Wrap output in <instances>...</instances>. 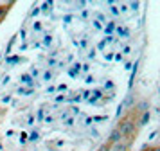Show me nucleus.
<instances>
[{
	"label": "nucleus",
	"instance_id": "f257e3e1",
	"mask_svg": "<svg viewBox=\"0 0 160 151\" xmlns=\"http://www.w3.org/2000/svg\"><path fill=\"white\" fill-rule=\"evenodd\" d=\"M133 129H135V126H133V122L131 121H122L121 122V126L117 128V131L121 133V137H128L133 133Z\"/></svg>",
	"mask_w": 160,
	"mask_h": 151
},
{
	"label": "nucleus",
	"instance_id": "f03ea898",
	"mask_svg": "<svg viewBox=\"0 0 160 151\" xmlns=\"http://www.w3.org/2000/svg\"><path fill=\"white\" fill-rule=\"evenodd\" d=\"M115 33L121 36V38H128V36H130V29L128 27H115Z\"/></svg>",
	"mask_w": 160,
	"mask_h": 151
},
{
	"label": "nucleus",
	"instance_id": "7ed1b4c3",
	"mask_svg": "<svg viewBox=\"0 0 160 151\" xmlns=\"http://www.w3.org/2000/svg\"><path fill=\"white\" fill-rule=\"evenodd\" d=\"M101 95H102V90H94V95H90V99H88V103H90V104H94V103H97Z\"/></svg>",
	"mask_w": 160,
	"mask_h": 151
},
{
	"label": "nucleus",
	"instance_id": "20e7f679",
	"mask_svg": "<svg viewBox=\"0 0 160 151\" xmlns=\"http://www.w3.org/2000/svg\"><path fill=\"white\" fill-rule=\"evenodd\" d=\"M22 83H25V85L32 86V85H34V79L31 78V74H23V76H22Z\"/></svg>",
	"mask_w": 160,
	"mask_h": 151
},
{
	"label": "nucleus",
	"instance_id": "39448f33",
	"mask_svg": "<svg viewBox=\"0 0 160 151\" xmlns=\"http://www.w3.org/2000/svg\"><path fill=\"white\" fill-rule=\"evenodd\" d=\"M51 9H52V2H43V4L40 6V11H42V13H49Z\"/></svg>",
	"mask_w": 160,
	"mask_h": 151
},
{
	"label": "nucleus",
	"instance_id": "423d86ee",
	"mask_svg": "<svg viewBox=\"0 0 160 151\" xmlns=\"http://www.w3.org/2000/svg\"><path fill=\"white\" fill-rule=\"evenodd\" d=\"M121 138H122V137H121V133H119L117 129H113V131H112V135H110V140H112V142H119Z\"/></svg>",
	"mask_w": 160,
	"mask_h": 151
},
{
	"label": "nucleus",
	"instance_id": "0eeeda50",
	"mask_svg": "<svg viewBox=\"0 0 160 151\" xmlns=\"http://www.w3.org/2000/svg\"><path fill=\"white\" fill-rule=\"evenodd\" d=\"M32 88H18L16 90V93H20V95H32Z\"/></svg>",
	"mask_w": 160,
	"mask_h": 151
},
{
	"label": "nucleus",
	"instance_id": "6e6552de",
	"mask_svg": "<svg viewBox=\"0 0 160 151\" xmlns=\"http://www.w3.org/2000/svg\"><path fill=\"white\" fill-rule=\"evenodd\" d=\"M113 31H115V23H113V22H110L108 25H106V27H104V33H106V34H112V33H113Z\"/></svg>",
	"mask_w": 160,
	"mask_h": 151
},
{
	"label": "nucleus",
	"instance_id": "1a4fd4ad",
	"mask_svg": "<svg viewBox=\"0 0 160 151\" xmlns=\"http://www.w3.org/2000/svg\"><path fill=\"white\" fill-rule=\"evenodd\" d=\"M27 138H29V142H36L38 138H40V133L38 131H32L31 135H27Z\"/></svg>",
	"mask_w": 160,
	"mask_h": 151
},
{
	"label": "nucleus",
	"instance_id": "9d476101",
	"mask_svg": "<svg viewBox=\"0 0 160 151\" xmlns=\"http://www.w3.org/2000/svg\"><path fill=\"white\" fill-rule=\"evenodd\" d=\"M20 61V56H9L8 58V65H16Z\"/></svg>",
	"mask_w": 160,
	"mask_h": 151
},
{
	"label": "nucleus",
	"instance_id": "9b49d317",
	"mask_svg": "<svg viewBox=\"0 0 160 151\" xmlns=\"http://www.w3.org/2000/svg\"><path fill=\"white\" fill-rule=\"evenodd\" d=\"M148 121H149V112H144L140 117V124H148Z\"/></svg>",
	"mask_w": 160,
	"mask_h": 151
},
{
	"label": "nucleus",
	"instance_id": "f8f14e48",
	"mask_svg": "<svg viewBox=\"0 0 160 151\" xmlns=\"http://www.w3.org/2000/svg\"><path fill=\"white\" fill-rule=\"evenodd\" d=\"M42 79H43V81H51V79H52V72L51 70H45L43 76H42Z\"/></svg>",
	"mask_w": 160,
	"mask_h": 151
},
{
	"label": "nucleus",
	"instance_id": "ddd939ff",
	"mask_svg": "<svg viewBox=\"0 0 160 151\" xmlns=\"http://www.w3.org/2000/svg\"><path fill=\"white\" fill-rule=\"evenodd\" d=\"M126 146H128L126 142H119L115 146V149H113V151H126Z\"/></svg>",
	"mask_w": 160,
	"mask_h": 151
},
{
	"label": "nucleus",
	"instance_id": "4468645a",
	"mask_svg": "<svg viewBox=\"0 0 160 151\" xmlns=\"http://www.w3.org/2000/svg\"><path fill=\"white\" fill-rule=\"evenodd\" d=\"M36 117H38V121H40V122H43V117H45V110H43V108H40V110H38Z\"/></svg>",
	"mask_w": 160,
	"mask_h": 151
},
{
	"label": "nucleus",
	"instance_id": "2eb2a0df",
	"mask_svg": "<svg viewBox=\"0 0 160 151\" xmlns=\"http://www.w3.org/2000/svg\"><path fill=\"white\" fill-rule=\"evenodd\" d=\"M51 43H52V36H51V34H47V36L43 38V45H45V47H49Z\"/></svg>",
	"mask_w": 160,
	"mask_h": 151
},
{
	"label": "nucleus",
	"instance_id": "dca6fc26",
	"mask_svg": "<svg viewBox=\"0 0 160 151\" xmlns=\"http://www.w3.org/2000/svg\"><path fill=\"white\" fill-rule=\"evenodd\" d=\"M101 121H106L104 115H97V117H92V122H101Z\"/></svg>",
	"mask_w": 160,
	"mask_h": 151
},
{
	"label": "nucleus",
	"instance_id": "f3484780",
	"mask_svg": "<svg viewBox=\"0 0 160 151\" xmlns=\"http://www.w3.org/2000/svg\"><path fill=\"white\" fill-rule=\"evenodd\" d=\"M81 99H90V90H83V93H81Z\"/></svg>",
	"mask_w": 160,
	"mask_h": 151
},
{
	"label": "nucleus",
	"instance_id": "a211bd4d",
	"mask_svg": "<svg viewBox=\"0 0 160 151\" xmlns=\"http://www.w3.org/2000/svg\"><path fill=\"white\" fill-rule=\"evenodd\" d=\"M65 124H67V126H72V124H74V117H67Z\"/></svg>",
	"mask_w": 160,
	"mask_h": 151
},
{
	"label": "nucleus",
	"instance_id": "6ab92c4d",
	"mask_svg": "<svg viewBox=\"0 0 160 151\" xmlns=\"http://www.w3.org/2000/svg\"><path fill=\"white\" fill-rule=\"evenodd\" d=\"M32 29H34V31H42V23H40V22H34Z\"/></svg>",
	"mask_w": 160,
	"mask_h": 151
},
{
	"label": "nucleus",
	"instance_id": "aec40b11",
	"mask_svg": "<svg viewBox=\"0 0 160 151\" xmlns=\"http://www.w3.org/2000/svg\"><path fill=\"white\" fill-rule=\"evenodd\" d=\"M36 76H38V68H31V78L34 79Z\"/></svg>",
	"mask_w": 160,
	"mask_h": 151
},
{
	"label": "nucleus",
	"instance_id": "412c9836",
	"mask_svg": "<svg viewBox=\"0 0 160 151\" xmlns=\"http://www.w3.org/2000/svg\"><path fill=\"white\" fill-rule=\"evenodd\" d=\"M2 103H11V95H4V97H2Z\"/></svg>",
	"mask_w": 160,
	"mask_h": 151
},
{
	"label": "nucleus",
	"instance_id": "4be33fe9",
	"mask_svg": "<svg viewBox=\"0 0 160 151\" xmlns=\"http://www.w3.org/2000/svg\"><path fill=\"white\" fill-rule=\"evenodd\" d=\"M130 7L133 9V11H137V9H138V2H131V4H130Z\"/></svg>",
	"mask_w": 160,
	"mask_h": 151
},
{
	"label": "nucleus",
	"instance_id": "5701e85b",
	"mask_svg": "<svg viewBox=\"0 0 160 151\" xmlns=\"http://www.w3.org/2000/svg\"><path fill=\"white\" fill-rule=\"evenodd\" d=\"M38 13H40V7H34V9L31 11V16H36Z\"/></svg>",
	"mask_w": 160,
	"mask_h": 151
},
{
	"label": "nucleus",
	"instance_id": "b1692460",
	"mask_svg": "<svg viewBox=\"0 0 160 151\" xmlns=\"http://www.w3.org/2000/svg\"><path fill=\"white\" fill-rule=\"evenodd\" d=\"M56 90H59V92H65L67 90V85H58V88Z\"/></svg>",
	"mask_w": 160,
	"mask_h": 151
},
{
	"label": "nucleus",
	"instance_id": "393cba45",
	"mask_svg": "<svg viewBox=\"0 0 160 151\" xmlns=\"http://www.w3.org/2000/svg\"><path fill=\"white\" fill-rule=\"evenodd\" d=\"M45 92H47V93H54V92H56V88H54V86H49Z\"/></svg>",
	"mask_w": 160,
	"mask_h": 151
},
{
	"label": "nucleus",
	"instance_id": "a878e982",
	"mask_svg": "<svg viewBox=\"0 0 160 151\" xmlns=\"http://www.w3.org/2000/svg\"><path fill=\"white\" fill-rule=\"evenodd\" d=\"M27 124H29V126H32V124H34V119H32L31 115H29V117H27Z\"/></svg>",
	"mask_w": 160,
	"mask_h": 151
},
{
	"label": "nucleus",
	"instance_id": "bb28decb",
	"mask_svg": "<svg viewBox=\"0 0 160 151\" xmlns=\"http://www.w3.org/2000/svg\"><path fill=\"white\" fill-rule=\"evenodd\" d=\"M70 22H72V16H70V14H67V16H65V23H70Z\"/></svg>",
	"mask_w": 160,
	"mask_h": 151
},
{
	"label": "nucleus",
	"instance_id": "cd10ccee",
	"mask_svg": "<svg viewBox=\"0 0 160 151\" xmlns=\"http://www.w3.org/2000/svg\"><path fill=\"white\" fill-rule=\"evenodd\" d=\"M110 9H112V13H113V14H119V9H117L115 6H112V7H110Z\"/></svg>",
	"mask_w": 160,
	"mask_h": 151
},
{
	"label": "nucleus",
	"instance_id": "c85d7f7f",
	"mask_svg": "<svg viewBox=\"0 0 160 151\" xmlns=\"http://www.w3.org/2000/svg\"><path fill=\"white\" fill-rule=\"evenodd\" d=\"M85 124H87V126H90V124H92V117H87V119H85Z\"/></svg>",
	"mask_w": 160,
	"mask_h": 151
},
{
	"label": "nucleus",
	"instance_id": "c756f323",
	"mask_svg": "<svg viewBox=\"0 0 160 151\" xmlns=\"http://www.w3.org/2000/svg\"><path fill=\"white\" fill-rule=\"evenodd\" d=\"M8 83H9V76H6V78L2 79V85H8Z\"/></svg>",
	"mask_w": 160,
	"mask_h": 151
},
{
	"label": "nucleus",
	"instance_id": "7c9ffc66",
	"mask_svg": "<svg viewBox=\"0 0 160 151\" xmlns=\"http://www.w3.org/2000/svg\"><path fill=\"white\" fill-rule=\"evenodd\" d=\"M117 59V61H122V54H115V56H113Z\"/></svg>",
	"mask_w": 160,
	"mask_h": 151
},
{
	"label": "nucleus",
	"instance_id": "2f4dec72",
	"mask_svg": "<svg viewBox=\"0 0 160 151\" xmlns=\"http://www.w3.org/2000/svg\"><path fill=\"white\" fill-rule=\"evenodd\" d=\"M20 140H22V142H25V140H27V133H22V137H20Z\"/></svg>",
	"mask_w": 160,
	"mask_h": 151
},
{
	"label": "nucleus",
	"instance_id": "473e14b6",
	"mask_svg": "<svg viewBox=\"0 0 160 151\" xmlns=\"http://www.w3.org/2000/svg\"><path fill=\"white\" fill-rule=\"evenodd\" d=\"M130 50H131V47H128V45H126V47H124V49H122V52H124V54H128Z\"/></svg>",
	"mask_w": 160,
	"mask_h": 151
},
{
	"label": "nucleus",
	"instance_id": "72a5a7b5",
	"mask_svg": "<svg viewBox=\"0 0 160 151\" xmlns=\"http://www.w3.org/2000/svg\"><path fill=\"white\" fill-rule=\"evenodd\" d=\"M104 86H106V88H110V90H112V88H113V83H112V81H108V83H106V85H104Z\"/></svg>",
	"mask_w": 160,
	"mask_h": 151
},
{
	"label": "nucleus",
	"instance_id": "f704fd0d",
	"mask_svg": "<svg viewBox=\"0 0 160 151\" xmlns=\"http://www.w3.org/2000/svg\"><path fill=\"white\" fill-rule=\"evenodd\" d=\"M61 101H65V97H63V95H58V97H56V103H61Z\"/></svg>",
	"mask_w": 160,
	"mask_h": 151
},
{
	"label": "nucleus",
	"instance_id": "c9c22d12",
	"mask_svg": "<svg viewBox=\"0 0 160 151\" xmlns=\"http://www.w3.org/2000/svg\"><path fill=\"white\" fill-rule=\"evenodd\" d=\"M124 68H126V70H130V68H133V67H131V63H124Z\"/></svg>",
	"mask_w": 160,
	"mask_h": 151
},
{
	"label": "nucleus",
	"instance_id": "e433bc0d",
	"mask_svg": "<svg viewBox=\"0 0 160 151\" xmlns=\"http://www.w3.org/2000/svg\"><path fill=\"white\" fill-rule=\"evenodd\" d=\"M87 83H94V78L92 76H87Z\"/></svg>",
	"mask_w": 160,
	"mask_h": 151
},
{
	"label": "nucleus",
	"instance_id": "4c0bfd02",
	"mask_svg": "<svg viewBox=\"0 0 160 151\" xmlns=\"http://www.w3.org/2000/svg\"><path fill=\"white\" fill-rule=\"evenodd\" d=\"M151 151H160V148H155V149H151Z\"/></svg>",
	"mask_w": 160,
	"mask_h": 151
}]
</instances>
